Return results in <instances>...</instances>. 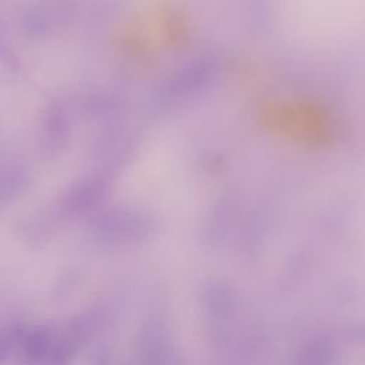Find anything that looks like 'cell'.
Masks as SVG:
<instances>
[{
  "mask_svg": "<svg viewBox=\"0 0 365 365\" xmlns=\"http://www.w3.org/2000/svg\"><path fill=\"white\" fill-rule=\"evenodd\" d=\"M23 325L17 322H3L0 324V365L6 362L10 356H16L17 341L20 336Z\"/></svg>",
  "mask_w": 365,
  "mask_h": 365,
  "instance_id": "cell-1",
  "label": "cell"
}]
</instances>
